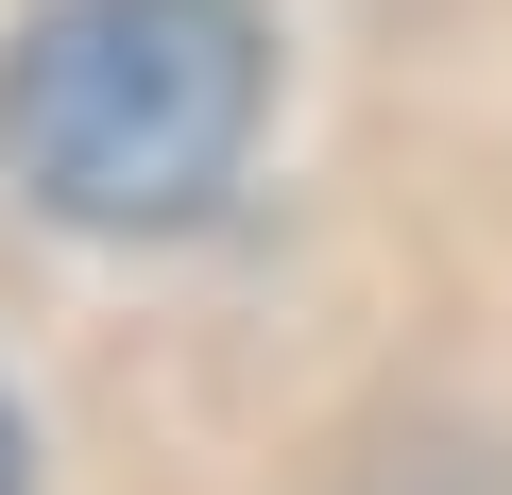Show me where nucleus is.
I'll list each match as a JSON object with an SVG mask.
<instances>
[{
    "label": "nucleus",
    "mask_w": 512,
    "mask_h": 495,
    "mask_svg": "<svg viewBox=\"0 0 512 495\" xmlns=\"http://www.w3.org/2000/svg\"><path fill=\"white\" fill-rule=\"evenodd\" d=\"M274 120L256 0H35L0 52V171L69 239H188Z\"/></svg>",
    "instance_id": "f257e3e1"
},
{
    "label": "nucleus",
    "mask_w": 512,
    "mask_h": 495,
    "mask_svg": "<svg viewBox=\"0 0 512 495\" xmlns=\"http://www.w3.org/2000/svg\"><path fill=\"white\" fill-rule=\"evenodd\" d=\"M0 495H18V410H0Z\"/></svg>",
    "instance_id": "f03ea898"
}]
</instances>
